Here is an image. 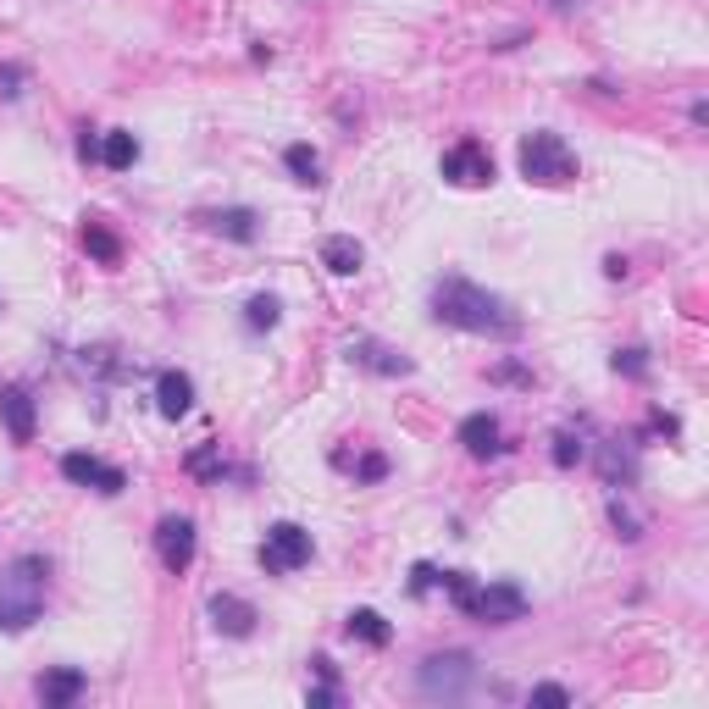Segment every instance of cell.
Returning <instances> with one entry per match:
<instances>
[{
  "mask_svg": "<svg viewBox=\"0 0 709 709\" xmlns=\"http://www.w3.org/2000/svg\"><path fill=\"white\" fill-rule=\"evenodd\" d=\"M156 554H161V565L167 571H189V560H194V521L189 516H167L156 527Z\"/></svg>",
  "mask_w": 709,
  "mask_h": 709,
  "instance_id": "9",
  "label": "cell"
},
{
  "mask_svg": "<svg viewBox=\"0 0 709 709\" xmlns=\"http://www.w3.org/2000/svg\"><path fill=\"white\" fill-rule=\"evenodd\" d=\"M438 172H444L455 189H482V183H493V156H488V145H477V139H460V145L444 150Z\"/></svg>",
  "mask_w": 709,
  "mask_h": 709,
  "instance_id": "7",
  "label": "cell"
},
{
  "mask_svg": "<svg viewBox=\"0 0 709 709\" xmlns=\"http://www.w3.org/2000/svg\"><path fill=\"white\" fill-rule=\"evenodd\" d=\"M460 444H466V455H477V460L505 455V444H499V416H488V410L466 416L460 421Z\"/></svg>",
  "mask_w": 709,
  "mask_h": 709,
  "instance_id": "12",
  "label": "cell"
},
{
  "mask_svg": "<svg viewBox=\"0 0 709 709\" xmlns=\"http://www.w3.org/2000/svg\"><path fill=\"white\" fill-rule=\"evenodd\" d=\"M532 704H571V693H565V687H554V682H543V687H532Z\"/></svg>",
  "mask_w": 709,
  "mask_h": 709,
  "instance_id": "31",
  "label": "cell"
},
{
  "mask_svg": "<svg viewBox=\"0 0 709 709\" xmlns=\"http://www.w3.org/2000/svg\"><path fill=\"white\" fill-rule=\"evenodd\" d=\"M84 671H73V665H61V671H45L39 676V704L45 709H67V704H78L84 698Z\"/></svg>",
  "mask_w": 709,
  "mask_h": 709,
  "instance_id": "13",
  "label": "cell"
},
{
  "mask_svg": "<svg viewBox=\"0 0 709 709\" xmlns=\"http://www.w3.org/2000/svg\"><path fill=\"white\" fill-rule=\"evenodd\" d=\"M615 372H626V377H643V372H649V361H643V349H615Z\"/></svg>",
  "mask_w": 709,
  "mask_h": 709,
  "instance_id": "28",
  "label": "cell"
},
{
  "mask_svg": "<svg viewBox=\"0 0 709 709\" xmlns=\"http://www.w3.org/2000/svg\"><path fill=\"white\" fill-rule=\"evenodd\" d=\"M344 632H349V637H361V643H372V649H388V637H394V626H388L377 610H349Z\"/></svg>",
  "mask_w": 709,
  "mask_h": 709,
  "instance_id": "18",
  "label": "cell"
},
{
  "mask_svg": "<svg viewBox=\"0 0 709 709\" xmlns=\"http://www.w3.org/2000/svg\"><path fill=\"white\" fill-rule=\"evenodd\" d=\"M0 421H6L12 444H34V399L23 388H0Z\"/></svg>",
  "mask_w": 709,
  "mask_h": 709,
  "instance_id": "14",
  "label": "cell"
},
{
  "mask_svg": "<svg viewBox=\"0 0 709 709\" xmlns=\"http://www.w3.org/2000/svg\"><path fill=\"white\" fill-rule=\"evenodd\" d=\"M189 471H194V477H222V471H228V466H222V444H200L189 455Z\"/></svg>",
  "mask_w": 709,
  "mask_h": 709,
  "instance_id": "23",
  "label": "cell"
},
{
  "mask_svg": "<svg viewBox=\"0 0 709 709\" xmlns=\"http://www.w3.org/2000/svg\"><path fill=\"white\" fill-rule=\"evenodd\" d=\"M45 582L50 560L45 554H23L0 571V632H28L45 610Z\"/></svg>",
  "mask_w": 709,
  "mask_h": 709,
  "instance_id": "2",
  "label": "cell"
},
{
  "mask_svg": "<svg viewBox=\"0 0 709 709\" xmlns=\"http://www.w3.org/2000/svg\"><path fill=\"white\" fill-rule=\"evenodd\" d=\"M84 250L95 255V261H106V266H117V261H122V244H117V233H106L100 222H89V228H84Z\"/></svg>",
  "mask_w": 709,
  "mask_h": 709,
  "instance_id": "22",
  "label": "cell"
},
{
  "mask_svg": "<svg viewBox=\"0 0 709 709\" xmlns=\"http://www.w3.org/2000/svg\"><path fill=\"white\" fill-rule=\"evenodd\" d=\"M582 455H588V449H582L577 433H560V438H554V466H577Z\"/></svg>",
  "mask_w": 709,
  "mask_h": 709,
  "instance_id": "27",
  "label": "cell"
},
{
  "mask_svg": "<svg viewBox=\"0 0 709 709\" xmlns=\"http://www.w3.org/2000/svg\"><path fill=\"white\" fill-rule=\"evenodd\" d=\"M78 156H84V161H100V139H89V133H84V139H78Z\"/></svg>",
  "mask_w": 709,
  "mask_h": 709,
  "instance_id": "34",
  "label": "cell"
},
{
  "mask_svg": "<svg viewBox=\"0 0 709 709\" xmlns=\"http://www.w3.org/2000/svg\"><path fill=\"white\" fill-rule=\"evenodd\" d=\"M305 704H311V709H333V704H338V687H333V682L311 687V693H305Z\"/></svg>",
  "mask_w": 709,
  "mask_h": 709,
  "instance_id": "32",
  "label": "cell"
},
{
  "mask_svg": "<svg viewBox=\"0 0 709 709\" xmlns=\"http://www.w3.org/2000/svg\"><path fill=\"white\" fill-rule=\"evenodd\" d=\"M610 521H615V532H621L626 543H637V538H643V521H637L632 510L621 505V499H615V505H610Z\"/></svg>",
  "mask_w": 709,
  "mask_h": 709,
  "instance_id": "26",
  "label": "cell"
},
{
  "mask_svg": "<svg viewBox=\"0 0 709 709\" xmlns=\"http://www.w3.org/2000/svg\"><path fill=\"white\" fill-rule=\"evenodd\" d=\"M349 361H361L366 372H377V377H410V372H416V361H410V355L377 344V338H355V344H349Z\"/></svg>",
  "mask_w": 709,
  "mask_h": 709,
  "instance_id": "10",
  "label": "cell"
},
{
  "mask_svg": "<svg viewBox=\"0 0 709 709\" xmlns=\"http://www.w3.org/2000/svg\"><path fill=\"white\" fill-rule=\"evenodd\" d=\"M471 682H477L471 654H433V660H421V671H416L421 698H433V704H455V698H466Z\"/></svg>",
  "mask_w": 709,
  "mask_h": 709,
  "instance_id": "4",
  "label": "cell"
},
{
  "mask_svg": "<svg viewBox=\"0 0 709 709\" xmlns=\"http://www.w3.org/2000/svg\"><path fill=\"white\" fill-rule=\"evenodd\" d=\"M100 161H106L111 172H128L133 161H139V139H133V133H106V139H100Z\"/></svg>",
  "mask_w": 709,
  "mask_h": 709,
  "instance_id": "19",
  "label": "cell"
},
{
  "mask_svg": "<svg viewBox=\"0 0 709 709\" xmlns=\"http://www.w3.org/2000/svg\"><path fill=\"white\" fill-rule=\"evenodd\" d=\"M283 167H289L294 183H305V189L322 183V156H316L311 145H289V150H283Z\"/></svg>",
  "mask_w": 709,
  "mask_h": 709,
  "instance_id": "20",
  "label": "cell"
},
{
  "mask_svg": "<svg viewBox=\"0 0 709 709\" xmlns=\"http://www.w3.org/2000/svg\"><path fill=\"white\" fill-rule=\"evenodd\" d=\"M410 588H416V593H433V588H438V565L421 560L416 571H410Z\"/></svg>",
  "mask_w": 709,
  "mask_h": 709,
  "instance_id": "30",
  "label": "cell"
},
{
  "mask_svg": "<svg viewBox=\"0 0 709 709\" xmlns=\"http://www.w3.org/2000/svg\"><path fill=\"white\" fill-rule=\"evenodd\" d=\"M521 178L527 183H538V189H560V183H571L577 178V150L565 145L560 133H549V128H538V133H527L521 139Z\"/></svg>",
  "mask_w": 709,
  "mask_h": 709,
  "instance_id": "3",
  "label": "cell"
},
{
  "mask_svg": "<svg viewBox=\"0 0 709 709\" xmlns=\"http://www.w3.org/2000/svg\"><path fill=\"white\" fill-rule=\"evenodd\" d=\"M604 477H610V482H632L637 477V466H632V455H621V449H604Z\"/></svg>",
  "mask_w": 709,
  "mask_h": 709,
  "instance_id": "25",
  "label": "cell"
},
{
  "mask_svg": "<svg viewBox=\"0 0 709 709\" xmlns=\"http://www.w3.org/2000/svg\"><path fill=\"white\" fill-rule=\"evenodd\" d=\"M433 316L444 327H460V333H488V338H516L521 333V316L510 311L499 294L477 289V283H466V277H438Z\"/></svg>",
  "mask_w": 709,
  "mask_h": 709,
  "instance_id": "1",
  "label": "cell"
},
{
  "mask_svg": "<svg viewBox=\"0 0 709 709\" xmlns=\"http://www.w3.org/2000/svg\"><path fill=\"white\" fill-rule=\"evenodd\" d=\"M156 405H161V416H167V421L189 416V405H194V383H189L183 372H161V377H156Z\"/></svg>",
  "mask_w": 709,
  "mask_h": 709,
  "instance_id": "16",
  "label": "cell"
},
{
  "mask_svg": "<svg viewBox=\"0 0 709 709\" xmlns=\"http://www.w3.org/2000/svg\"><path fill=\"white\" fill-rule=\"evenodd\" d=\"M261 565L272 571V577H289V571L311 565V532H305L300 521H277V527L266 532V543H261Z\"/></svg>",
  "mask_w": 709,
  "mask_h": 709,
  "instance_id": "5",
  "label": "cell"
},
{
  "mask_svg": "<svg viewBox=\"0 0 709 709\" xmlns=\"http://www.w3.org/2000/svg\"><path fill=\"white\" fill-rule=\"evenodd\" d=\"M460 610L488 621V626H510V621L527 615V593H521L516 582H488V588H471V599L460 604Z\"/></svg>",
  "mask_w": 709,
  "mask_h": 709,
  "instance_id": "6",
  "label": "cell"
},
{
  "mask_svg": "<svg viewBox=\"0 0 709 709\" xmlns=\"http://www.w3.org/2000/svg\"><path fill=\"white\" fill-rule=\"evenodd\" d=\"M255 621H261V615H255V604L239 599V593H217V599H211V626H217V632H228V637H250Z\"/></svg>",
  "mask_w": 709,
  "mask_h": 709,
  "instance_id": "11",
  "label": "cell"
},
{
  "mask_svg": "<svg viewBox=\"0 0 709 709\" xmlns=\"http://www.w3.org/2000/svg\"><path fill=\"white\" fill-rule=\"evenodd\" d=\"M84 366H89V372H100V377H128V366L117 361V349H106V344L84 349Z\"/></svg>",
  "mask_w": 709,
  "mask_h": 709,
  "instance_id": "24",
  "label": "cell"
},
{
  "mask_svg": "<svg viewBox=\"0 0 709 709\" xmlns=\"http://www.w3.org/2000/svg\"><path fill=\"white\" fill-rule=\"evenodd\" d=\"M205 228L211 233H222V239H233V244H255V211H244V205H228V211H211L205 217Z\"/></svg>",
  "mask_w": 709,
  "mask_h": 709,
  "instance_id": "17",
  "label": "cell"
},
{
  "mask_svg": "<svg viewBox=\"0 0 709 709\" xmlns=\"http://www.w3.org/2000/svg\"><path fill=\"white\" fill-rule=\"evenodd\" d=\"M361 261H366L361 239H349V233H333V239H322V266H327L333 277H355V272H361Z\"/></svg>",
  "mask_w": 709,
  "mask_h": 709,
  "instance_id": "15",
  "label": "cell"
},
{
  "mask_svg": "<svg viewBox=\"0 0 709 709\" xmlns=\"http://www.w3.org/2000/svg\"><path fill=\"white\" fill-rule=\"evenodd\" d=\"M244 322H250L255 333H266V327H277V322H283V300H277V294H255V300L244 305Z\"/></svg>",
  "mask_w": 709,
  "mask_h": 709,
  "instance_id": "21",
  "label": "cell"
},
{
  "mask_svg": "<svg viewBox=\"0 0 709 709\" xmlns=\"http://www.w3.org/2000/svg\"><path fill=\"white\" fill-rule=\"evenodd\" d=\"M355 477H361V482H383L388 477V460L383 455H361V460H355Z\"/></svg>",
  "mask_w": 709,
  "mask_h": 709,
  "instance_id": "29",
  "label": "cell"
},
{
  "mask_svg": "<svg viewBox=\"0 0 709 709\" xmlns=\"http://www.w3.org/2000/svg\"><path fill=\"white\" fill-rule=\"evenodd\" d=\"M61 477L78 482V488H95V493H122L128 488L122 466H106V460H95V455H67L61 460Z\"/></svg>",
  "mask_w": 709,
  "mask_h": 709,
  "instance_id": "8",
  "label": "cell"
},
{
  "mask_svg": "<svg viewBox=\"0 0 709 709\" xmlns=\"http://www.w3.org/2000/svg\"><path fill=\"white\" fill-rule=\"evenodd\" d=\"M0 95H23V67H0Z\"/></svg>",
  "mask_w": 709,
  "mask_h": 709,
  "instance_id": "33",
  "label": "cell"
}]
</instances>
